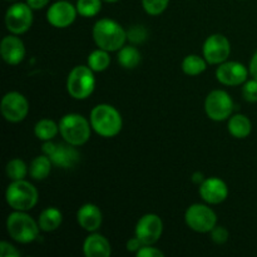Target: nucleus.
Wrapping results in <instances>:
<instances>
[{"instance_id": "nucleus-18", "label": "nucleus", "mask_w": 257, "mask_h": 257, "mask_svg": "<svg viewBox=\"0 0 257 257\" xmlns=\"http://www.w3.org/2000/svg\"><path fill=\"white\" fill-rule=\"evenodd\" d=\"M77 220L80 227L84 228L85 231H97L102 225V212L99 208L93 203H85L78 210Z\"/></svg>"}, {"instance_id": "nucleus-30", "label": "nucleus", "mask_w": 257, "mask_h": 257, "mask_svg": "<svg viewBox=\"0 0 257 257\" xmlns=\"http://www.w3.org/2000/svg\"><path fill=\"white\" fill-rule=\"evenodd\" d=\"M242 95L245 100L250 103L257 102V79L248 80L242 87Z\"/></svg>"}, {"instance_id": "nucleus-11", "label": "nucleus", "mask_w": 257, "mask_h": 257, "mask_svg": "<svg viewBox=\"0 0 257 257\" xmlns=\"http://www.w3.org/2000/svg\"><path fill=\"white\" fill-rule=\"evenodd\" d=\"M2 114L7 120L13 123L20 122L27 117L29 104L27 98L18 92H9L2 99Z\"/></svg>"}, {"instance_id": "nucleus-32", "label": "nucleus", "mask_w": 257, "mask_h": 257, "mask_svg": "<svg viewBox=\"0 0 257 257\" xmlns=\"http://www.w3.org/2000/svg\"><path fill=\"white\" fill-rule=\"evenodd\" d=\"M211 238H212L213 242L218 243V245L225 243L228 240V231L222 226H218V227L215 226L211 231Z\"/></svg>"}, {"instance_id": "nucleus-35", "label": "nucleus", "mask_w": 257, "mask_h": 257, "mask_svg": "<svg viewBox=\"0 0 257 257\" xmlns=\"http://www.w3.org/2000/svg\"><path fill=\"white\" fill-rule=\"evenodd\" d=\"M143 246V243L141 242L140 238L136 236V237L131 238V240H128L127 242V250L131 251V252H137L138 250H140L141 247Z\"/></svg>"}, {"instance_id": "nucleus-25", "label": "nucleus", "mask_w": 257, "mask_h": 257, "mask_svg": "<svg viewBox=\"0 0 257 257\" xmlns=\"http://www.w3.org/2000/svg\"><path fill=\"white\" fill-rule=\"evenodd\" d=\"M59 125L50 119H42L35 124L34 133L40 141H50L57 136Z\"/></svg>"}, {"instance_id": "nucleus-22", "label": "nucleus", "mask_w": 257, "mask_h": 257, "mask_svg": "<svg viewBox=\"0 0 257 257\" xmlns=\"http://www.w3.org/2000/svg\"><path fill=\"white\" fill-rule=\"evenodd\" d=\"M118 62L125 69H133L141 62V53L135 47H123L118 53Z\"/></svg>"}, {"instance_id": "nucleus-34", "label": "nucleus", "mask_w": 257, "mask_h": 257, "mask_svg": "<svg viewBox=\"0 0 257 257\" xmlns=\"http://www.w3.org/2000/svg\"><path fill=\"white\" fill-rule=\"evenodd\" d=\"M0 256L2 257H18L20 256V252L14 247L13 245H10L7 241H2L0 242Z\"/></svg>"}, {"instance_id": "nucleus-13", "label": "nucleus", "mask_w": 257, "mask_h": 257, "mask_svg": "<svg viewBox=\"0 0 257 257\" xmlns=\"http://www.w3.org/2000/svg\"><path fill=\"white\" fill-rule=\"evenodd\" d=\"M231 45L227 38L222 34H213L206 39L203 44V57L211 64H221L228 58Z\"/></svg>"}, {"instance_id": "nucleus-38", "label": "nucleus", "mask_w": 257, "mask_h": 257, "mask_svg": "<svg viewBox=\"0 0 257 257\" xmlns=\"http://www.w3.org/2000/svg\"><path fill=\"white\" fill-rule=\"evenodd\" d=\"M192 181L195 183H200V185H201V183H202L205 180H203V175H202V173H201V172H196L195 175H193Z\"/></svg>"}, {"instance_id": "nucleus-40", "label": "nucleus", "mask_w": 257, "mask_h": 257, "mask_svg": "<svg viewBox=\"0 0 257 257\" xmlns=\"http://www.w3.org/2000/svg\"><path fill=\"white\" fill-rule=\"evenodd\" d=\"M9 2H14V0H9Z\"/></svg>"}, {"instance_id": "nucleus-21", "label": "nucleus", "mask_w": 257, "mask_h": 257, "mask_svg": "<svg viewBox=\"0 0 257 257\" xmlns=\"http://www.w3.org/2000/svg\"><path fill=\"white\" fill-rule=\"evenodd\" d=\"M251 120L243 114H236L228 120V132L235 138H246L251 133Z\"/></svg>"}, {"instance_id": "nucleus-24", "label": "nucleus", "mask_w": 257, "mask_h": 257, "mask_svg": "<svg viewBox=\"0 0 257 257\" xmlns=\"http://www.w3.org/2000/svg\"><path fill=\"white\" fill-rule=\"evenodd\" d=\"M110 64V57L108 54L107 50L104 49H97L92 52L88 57V67L93 70V72H103L107 69Z\"/></svg>"}, {"instance_id": "nucleus-28", "label": "nucleus", "mask_w": 257, "mask_h": 257, "mask_svg": "<svg viewBox=\"0 0 257 257\" xmlns=\"http://www.w3.org/2000/svg\"><path fill=\"white\" fill-rule=\"evenodd\" d=\"M78 14L84 18H90L97 15L102 9V2L100 0H78L77 2Z\"/></svg>"}, {"instance_id": "nucleus-6", "label": "nucleus", "mask_w": 257, "mask_h": 257, "mask_svg": "<svg viewBox=\"0 0 257 257\" xmlns=\"http://www.w3.org/2000/svg\"><path fill=\"white\" fill-rule=\"evenodd\" d=\"M95 78L93 70L85 65L73 68L67 79L68 93L75 99H85L93 93Z\"/></svg>"}, {"instance_id": "nucleus-5", "label": "nucleus", "mask_w": 257, "mask_h": 257, "mask_svg": "<svg viewBox=\"0 0 257 257\" xmlns=\"http://www.w3.org/2000/svg\"><path fill=\"white\" fill-rule=\"evenodd\" d=\"M59 131L65 142L73 146L84 145L90 137L89 123L77 113L65 114L59 122Z\"/></svg>"}, {"instance_id": "nucleus-26", "label": "nucleus", "mask_w": 257, "mask_h": 257, "mask_svg": "<svg viewBox=\"0 0 257 257\" xmlns=\"http://www.w3.org/2000/svg\"><path fill=\"white\" fill-rule=\"evenodd\" d=\"M182 69L187 75H198L206 70V62L200 55H187L182 62Z\"/></svg>"}, {"instance_id": "nucleus-20", "label": "nucleus", "mask_w": 257, "mask_h": 257, "mask_svg": "<svg viewBox=\"0 0 257 257\" xmlns=\"http://www.w3.org/2000/svg\"><path fill=\"white\" fill-rule=\"evenodd\" d=\"M62 221L63 215L58 208L48 207L40 213L38 223H39V227L42 231H44V232H52V231L57 230L62 225Z\"/></svg>"}, {"instance_id": "nucleus-36", "label": "nucleus", "mask_w": 257, "mask_h": 257, "mask_svg": "<svg viewBox=\"0 0 257 257\" xmlns=\"http://www.w3.org/2000/svg\"><path fill=\"white\" fill-rule=\"evenodd\" d=\"M48 3H49V0H27V4L34 10L43 9L44 7H47Z\"/></svg>"}, {"instance_id": "nucleus-3", "label": "nucleus", "mask_w": 257, "mask_h": 257, "mask_svg": "<svg viewBox=\"0 0 257 257\" xmlns=\"http://www.w3.org/2000/svg\"><path fill=\"white\" fill-rule=\"evenodd\" d=\"M39 228V223L24 213V211H15L10 213L7 220L8 233L20 243H29L37 240Z\"/></svg>"}, {"instance_id": "nucleus-4", "label": "nucleus", "mask_w": 257, "mask_h": 257, "mask_svg": "<svg viewBox=\"0 0 257 257\" xmlns=\"http://www.w3.org/2000/svg\"><path fill=\"white\" fill-rule=\"evenodd\" d=\"M5 198L8 205L15 211H28L37 205L38 191L27 181H13V183L8 186Z\"/></svg>"}, {"instance_id": "nucleus-19", "label": "nucleus", "mask_w": 257, "mask_h": 257, "mask_svg": "<svg viewBox=\"0 0 257 257\" xmlns=\"http://www.w3.org/2000/svg\"><path fill=\"white\" fill-rule=\"evenodd\" d=\"M83 251L87 257H108L112 252L107 238L102 235H90L85 238Z\"/></svg>"}, {"instance_id": "nucleus-12", "label": "nucleus", "mask_w": 257, "mask_h": 257, "mask_svg": "<svg viewBox=\"0 0 257 257\" xmlns=\"http://www.w3.org/2000/svg\"><path fill=\"white\" fill-rule=\"evenodd\" d=\"M163 232V222L155 213H147L137 222L136 236L143 245H153L160 240Z\"/></svg>"}, {"instance_id": "nucleus-7", "label": "nucleus", "mask_w": 257, "mask_h": 257, "mask_svg": "<svg viewBox=\"0 0 257 257\" xmlns=\"http://www.w3.org/2000/svg\"><path fill=\"white\" fill-rule=\"evenodd\" d=\"M185 218L188 227L192 228L196 232L202 233L211 232L217 222L216 213L208 206L201 205V203L190 206L186 211Z\"/></svg>"}, {"instance_id": "nucleus-1", "label": "nucleus", "mask_w": 257, "mask_h": 257, "mask_svg": "<svg viewBox=\"0 0 257 257\" xmlns=\"http://www.w3.org/2000/svg\"><path fill=\"white\" fill-rule=\"evenodd\" d=\"M95 44L107 52H115L124 45L127 32L118 23L110 19H100L93 27Z\"/></svg>"}, {"instance_id": "nucleus-15", "label": "nucleus", "mask_w": 257, "mask_h": 257, "mask_svg": "<svg viewBox=\"0 0 257 257\" xmlns=\"http://www.w3.org/2000/svg\"><path fill=\"white\" fill-rule=\"evenodd\" d=\"M248 72L243 64L238 62L221 63L216 70L218 82L225 85H240L247 79Z\"/></svg>"}, {"instance_id": "nucleus-14", "label": "nucleus", "mask_w": 257, "mask_h": 257, "mask_svg": "<svg viewBox=\"0 0 257 257\" xmlns=\"http://www.w3.org/2000/svg\"><path fill=\"white\" fill-rule=\"evenodd\" d=\"M77 13V7L72 5L69 2L60 0L50 5L47 12V19L53 27L67 28L74 22Z\"/></svg>"}, {"instance_id": "nucleus-39", "label": "nucleus", "mask_w": 257, "mask_h": 257, "mask_svg": "<svg viewBox=\"0 0 257 257\" xmlns=\"http://www.w3.org/2000/svg\"><path fill=\"white\" fill-rule=\"evenodd\" d=\"M104 2H107V3H115V2H118V0H104Z\"/></svg>"}, {"instance_id": "nucleus-33", "label": "nucleus", "mask_w": 257, "mask_h": 257, "mask_svg": "<svg viewBox=\"0 0 257 257\" xmlns=\"http://www.w3.org/2000/svg\"><path fill=\"white\" fill-rule=\"evenodd\" d=\"M138 257H163L165 253L161 250L155 247H151V245H143L140 250L137 251Z\"/></svg>"}, {"instance_id": "nucleus-9", "label": "nucleus", "mask_w": 257, "mask_h": 257, "mask_svg": "<svg viewBox=\"0 0 257 257\" xmlns=\"http://www.w3.org/2000/svg\"><path fill=\"white\" fill-rule=\"evenodd\" d=\"M5 24L13 34H23L33 24L32 8L24 3H17L7 10Z\"/></svg>"}, {"instance_id": "nucleus-27", "label": "nucleus", "mask_w": 257, "mask_h": 257, "mask_svg": "<svg viewBox=\"0 0 257 257\" xmlns=\"http://www.w3.org/2000/svg\"><path fill=\"white\" fill-rule=\"evenodd\" d=\"M5 171H7L8 177L13 181L24 180V177L28 173L27 165H25L24 161L19 160V158H15V160L9 161Z\"/></svg>"}, {"instance_id": "nucleus-37", "label": "nucleus", "mask_w": 257, "mask_h": 257, "mask_svg": "<svg viewBox=\"0 0 257 257\" xmlns=\"http://www.w3.org/2000/svg\"><path fill=\"white\" fill-rule=\"evenodd\" d=\"M250 72L252 74V77L257 79V52L253 54L252 59L250 62Z\"/></svg>"}, {"instance_id": "nucleus-2", "label": "nucleus", "mask_w": 257, "mask_h": 257, "mask_svg": "<svg viewBox=\"0 0 257 257\" xmlns=\"http://www.w3.org/2000/svg\"><path fill=\"white\" fill-rule=\"evenodd\" d=\"M90 124L99 136L105 138L114 137L122 130V117L114 107L109 104H98L90 113Z\"/></svg>"}, {"instance_id": "nucleus-10", "label": "nucleus", "mask_w": 257, "mask_h": 257, "mask_svg": "<svg viewBox=\"0 0 257 257\" xmlns=\"http://www.w3.org/2000/svg\"><path fill=\"white\" fill-rule=\"evenodd\" d=\"M205 109L211 119L225 120L232 113L233 102L225 90H212L206 98Z\"/></svg>"}, {"instance_id": "nucleus-16", "label": "nucleus", "mask_w": 257, "mask_h": 257, "mask_svg": "<svg viewBox=\"0 0 257 257\" xmlns=\"http://www.w3.org/2000/svg\"><path fill=\"white\" fill-rule=\"evenodd\" d=\"M200 195L206 202L217 205L227 198L228 188L222 180L216 177L207 178L201 183Z\"/></svg>"}, {"instance_id": "nucleus-31", "label": "nucleus", "mask_w": 257, "mask_h": 257, "mask_svg": "<svg viewBox=\"0 0 257 257\" xmlns=\"http://www.w3.org/2000/svg\"><path fill=\"white\" fill-rule=\"evenodd\" d=\"M147 37V32L145 28L136 25V27L131 28L127 32V39H130L132 43H142Z\"/></svg>"}, {"instance_id": "nucleus-8", "label": "nucleus", "mask_w": 257, "mask_h": 257, "mask_svg": "<svg viewBox=\"0 0 257 257\" xmlns=\"http://www.w3.org/2000/svg\"><path fill=\"white\" fill-rule=\"evenodd\" d=\"M42 150L43 153L50 158L53 165L65 168V170L74 167L79 161V153L75 150L74 146L70 145V143L57 145V143H53L50 141H45Z\"/></svg>"}, {"instance_id": "nucleus-29", "label": "nucleus", "mask_w": 257, "mask_h": 257, "mask_svg": "<svg viewBox=\"0 0 257 257\" xmlns=\"http://www.w3.org/2000/svg\"><path fill=\"white\" fill-rule=\"evenodd\" d=\"M170 0H142L143 8L150 15H160L168 7Z\"/></svg>"}, {"instance_id": "nucleus-17", "label": "nucleus", "mask_w": 257, "mask_h": 257, "mask_svg": "<svg viewBox=\"0 0 257 257\" xmlns=\"http://www.w3.org/2000/svg\"><path fill=\"white\" fill-rule=\"evenodd\" d=\"M0 53L5 63L10 65H17L24 59L25 47L24 43L15 35H9L2 40Z\"/></svg>"}, {"instance_id": "nucleus-23", "label": "nucleus", "mask_w": 257, "mask_h": 257, "mask_svg": "<svg viewBox=\"0 0 257 257\" xmlns=\"http://www.w3.org/2000/svg\"><path fill=\"white\" fill-rule=\"evenodd\" d=\"M50 167H52V161L48 156H39V157L34 158L30 166V175L34 180L42 181L48 177L50 172Z\"/></svg>"}]
</instances>
